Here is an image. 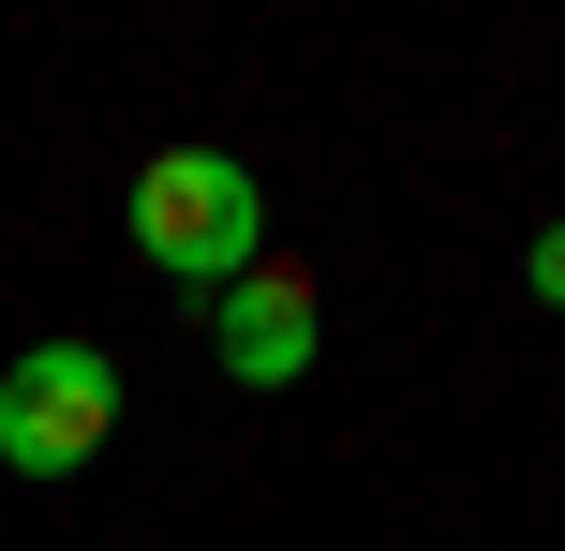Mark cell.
Wrapping results in <instances>:
<instances>
[{
    "label": "cell",
    "instance_id": "277c9868",
    "mask_svg": "<svg viewBox=\"0 0 565 551\" xmlns=\"http://www.w3.org/2000/svg\"><path fill=\"white\" fill-rule=\"evenodd\" d=\"M521 284H536L551 314H565V224H536V254H521Z\"/></svg>",
    "mask_w": 565,
    "mask_h": 551
},
{
    "label": "cell",
    "instance_id": "6da1fadb",
    "mask_svg": "<svg viewBox=\"0 0 565 551\" xmlns=\"http://www.w3.org/2000/svg\"><path fill=\"white\" fill-rule=\"evenodd\" d=\"M135 254L164 268V284H194V314H209L238 268H268L254 165H224V149H149V165H135Z\"/></svg>",
    "mask_w": 565,
    "mask_h": 551
},
{
    "label": "cell",
    "instance_id": "7a4b0ae2",
    "mask_svg": "<svg viewBox=\"0 0 565 551\" xmlns=\"http://www.w3.org/2000/svg\"><path fill=\"white\" fill-rule=\"evenodd\" d=\"M105 433H119V358L105 343H30L0 373V463L15 477H75Z\"/></svg>",
    "mask_w": 565,
    "mask_h": 551
},
{
    "label": "cell",
    "instance_id": "3957f363",
    "mask_svg": "<svg viewBox=\"0 0 565 551\" xmlns=\"http://www.w3.org/2000/svg\"><path fill=\"white\" fill-rule=\"evenodd\" d=\"M312 343H328V298H312V268H282V254L209 298V358H224L238 388H298Z\"/></svg>",
    "mask_w": 565,
    "mask_h": 551
}]
</instances>
